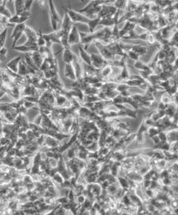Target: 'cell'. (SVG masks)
<instances>
[{"mask_svg":"<svg viewBox=\"0 0 178 215\" xmlns=\"http://www.w3.org/2000/svg\"><path fill=\"white\" fill-rule=\"evenodd\" d=\"M16 14L25 12V0H14Z\"/></svg>","mask_w":178,"mask_h":215,"instance_id":"cell-15","label":"cell"},{"mask_svg":"<svg viewBox=\"0 0 178 215\" xmlns=\"http://www.w3.org/2000/svg\"><path fill=\"white\" fill-rule=\"evenodd\" d=\"M22 59V56H17L16 58H14L11 61L7 64V68L10 71H12L14 74H17L18 72V65L20 61Z\"/></svg>","mask_w":178,"mask_h":215,"instance_id":"cell-10","label":"cell"},{"mask_svg":"<svg viewBox=\"0 0 178 215\" xmlns=\"http://www.w3.org/2000/svg\"><path fill=\"white\" fill-rule=\"evenodd\" d=\"M12 50H16L17 51H21L23 53H30V52H34V51L39 50V47L38 46H27L25 45H17V46H14L12 48Z\"/></svg>","mask_w":178,"mask_h":215,"instance_id":"cell-14","label":"cell"},{"mask_svg":"<svg viewBox=\"0 0 178 215\" xmlns=\"http://www.w3.org/2000/svg\"><path fill=\"white\" fill-rule=\"evenodd\" d=\"M0 15H2L3 17H6L9 19L12 17V13L10 12V11L6 7V5L0 4Z\"/></svg>","mask_w":178,"mask_h":215,"instance_id":"cell-19","label":"cell"},{"mask_svg":"<svg viewBox=\"0 0 178 215\" xmlns=\"http://www.w3.org/2000/svg\"><path fill=\"white\" fill-rule=\"evenodd\" d=\"M177 127H178V123H177Z\"/></svg>","mask_w":178,"mask_h":215,"instance_id":"cell-30","label":"cell"},{"mask_svg":"<svg viewBox=\"0 0 178 215\" xmlns=\"http://www.w3.org/2000/svg\"><path fill=\"white\" fill-rule=\"evenodd\" d=\"M68 42L70 46L74 45L79 44L81 42V37H80V33H79L78 28L75 26H73L70 32L69 33L68 36Z\"/></svg>","mask_w":178,"mask_h":215,"instance_id":"cell-7","label":"cell"},{"mask_svg":"<svg viewBox=\"0 0 178 215\" xmlns=\"http://www.w3.org/2000/svg\"><path fill=\"white\" fill-rule=\"evenodd\" d=\"M79 55L81 58L82 61L84 64H87L88 65H92V60H91V55L87 52L85 49L83 48L82 46L79 47Z\"/></svg>","mask_w":178,"mask_h":215,"instance_id":"cell-13","label":"cell"},{"mask_svg":"<svg viewBox=\"0 0 178 215\" xmlns=\"http://www.w3.org/2000/svg\"><path fill=\"white\" fill-rule=\"evenodd\" d=\"M128 2H129V0H116L114 2L113 5L117 9L125 10L126 7H127Z\"/></svg>","mask_w":178,"mask_h":215,"instance_id":"cell-18","label":"cell"},{"mask_svg":"<svg viewBox=\"0 0 178 215\" xmlns=\"http://www.w3.org/2000/svg\"><path fill=\"white\" fill-rule=\"evenodd\" d=\"M78 56L71 50L70 48H64V53H63V60L65 64H72L74 60Z\"/></svg>","mask_w":178,"mask_h":215,"instance_id":"cell-9","label":"cell"},{"mask_svg":"<svg viewBox=\"0 0 178 215\" xmlns=\"http://www.w3.org/2000/svg\"><path fill=\"white\" fill-rule=\"evenodd\" d=\"M103 4H107V0H90V2H88V4L86 5L83 8L76 10V11L77 12H79V13L83 14V15L85 14V16L88 17L89 12H90L94 7Z\"/></svg>","mask_w":178,"mask_h":215,"instance_id":"cell-4","label":"cell"},{"mask_svg":"<svg viewBox=\"0 0 178 215\" xmlns=\"http://www.w3.org/2000/svg\"><path fill=\"white\" fill-rule=\"evenodd\" d=\"M24 32H25L26 36L27 37V41L26 42L24 45H27V46H38L37 45L38 34L33 30V28H31L29 26H26Z\"/></svg>","mask_w":178,"mask_h":215,"instance_id":"cell-3","label":"cell"},{"mask_svg":"<svg viewBox=\"0 0 178 215\" xmlns=\"http://www.w3.org/2000/svg\"><path fill=\"white\" fill-rule=\"evenodd\" d=\"M66 101H67V98L64 95H62V94H60L58 97H56V102H57L58 106H62Z\"/></svg>","mask_w":178,"mask_h":215,"instance_id":"cell-24","label":"cell"},{"mask_svg":"<svg viewBox=\"0 0 178 215\" xmlns=\"http://www.w3.org/2000/svg\"><path fill=\"white\" fill-rule=\"evenodd\" d=\"M34 0H25V11H30Z\"/></svg>","mask_w":178,"mask_h":215,"instance_id":"cell-25","label":"cell"},{"mask_svg":"<svg viewBox=\"0 0 178 215\" xmlns=\"http://www.w3.org/2000/svg\"><path fill=\"white\" fill-rule=\"evenodd\" d=\"M134 67L138 69L139 71H148V70H151V69L148 67V64H145L144 63H143L140 60L135 61L134 64Z\"/></svg>","mask_w":178,"mask_h":215,"instance_id":"cell-17","label":"cell"},{"mask_svg":"<svg viewBox=\"0 0 178 215\" xmlns=\"http://www.w3.org/2000/svg\"><path fill=\"white\" fill-rule=\"evenodd\" d=\"M156 41H157V40L155 38V36L154 34H153V32H152V31H148V36H147V39H146V43L148 44V46L154 45L155 43H156Z\"/></svg>","mask_w":178,"mask_h":215,"instance_id":"cell-20","label":"cell"},{"mask_svg":"<svg viewBox=\"0 0 178 215\" xmlns=\"http://www.w3.org/2000/svg\"><path fill=\"white\" fill-rule=\"evenodd\" d=\"M65 12H67V14L69 15V17H70L74 23L81 22V23L88 24L90 21V18H88V17H86L85 15H83L82 13H79V12H77L76 10L71 9L70 7L65 6Z\"/></svg>","mask_w":178,"mask_h":215,"instance_id":"cell-2","label":"cell"},{"mask_svg":"<svg viewBox=\"0 0 178 215\" xmlns=\"http://www.w3.org/2000/svg\"><path fill=\"white\" fill-rule=\"evenodd\" d=\"M100 20H101V17H100L99 16H97V17H95V18L90 19V21H89V22L88 23V28H89V32L90 33L94 32L96 27H97V26L99 25Z\"/></svg>","mask_w":178,"mask_h":215,"instance_id":"cell-16","label":"cell"},{"mask_svg":"<svg viewBox=\"0 0 178 215\" xmlns=\"http://www.w3.org/2000/svg\"><path fill=\"white\" fill-rule=\"evenodd\" d=\"M38 34V39H37V45L39 47L46 46V41L44 39V36H43V33H42L41 30L39 31V33Z\"/></svg>","mask_w":178,"mask_h":215,"instance_id":"cell-22","label":"cell"},{"mask_svg":"<svg viewBox=\"0 0 178 215\" xmlns=\"http://www.w3.org/2000/svg\"><path fill=\"white\" fill-rule=\"evenodd\" d=\"M65 78L70 79L72 81H75L77 79L76 74L73 63L72 64H65Z\"/></svg>","mask_w":178,"mask_h":215,"instance_id":"cell-8","label":"cell"},{"mask_svg":"<svg viewBox=\"0 0 178 215\" xmlns=\"http://www.w3.org/2000/svg\"><path fill=\"white\" fill-rule=\"evenodd\" d=\"M0 2H1V3H2V0H0Z\"/></svg>","mask_w":178,"mask_h":215,"instance_id":"cell-29","label":"cell"},{"mask_svg":"<svg viewBox=\"0 0 178 215\" xmlns=\"http://www.w3.org/2000/svg\"><path fill=\"white\" fill-rule=\"evenodd\" d=\"M80 1H81L82 2H84V0H80Z\"/></svg>","mask_w":178,"mask_h":215,"instance_id":"cell-28","label":"cell"},{"mask_svg":"<svg viewBox=\"0 0 178 215\" xmlns=\"http://www.w3.org/2000/svg\"><path fill=\"white\" fill-rule=\"evenodd\" d=\"M126 55H127L128 57H130L131 60H134V61H138V60H139V58H140V56H139L136 52H134V51L131 50L127 51V52H126Z\"/></svg>","mask_w":178,"mask_h":215,"instance_id":"cell-23","label":"cell"},{"mask_svg":"<svg viewBox=\"0 0 178 215\" xmlns=\"http://www.w3.org/2000/svg\"><path fill=\"white\" fill-rule=\"evenodd\" d=\"M175 26H176V28L178 30V20H177V21H176V24H175Z\"/></svg>","mask_w":178,"mask_h":215,"instance_id":"cell-26","label":"cell"},{"mask_svg":"<svg viewBox=\"0 0 178 215\" xmlns=\"http://www.w3.org/2000/svg\"><path fill=\"white\" fill-rule=\"evenodd\" d=\"M49 12H50V19H51V26L53 28L54 31L60 30L58 28L59 25H61L62 20L60 19V14L58 13L54 4L53 0H49Z\"/></svg>","mask_w":178,"mask_h":215,"instance_id":"cell-1","label":"cell"},{"mask_svg":"<svg viewBox=\"0 0 178 215\" xmlns=\"http://www.w3.org/2000/svg\"><path fill=\"white\" fill-rule=\"evenodd\" d=\"M90 55L91 60H92V66L97 69H100L105 67L106 65L110 64L108 60L103 58L101 55H97V54H90Z\"/></svg>","mask_w":178,"mask_h":215,"instance_id":"cell-6","label":"cell"},{"mask_svg":"<svg viewBox=\"0 0 178 215\" xmlns=\"http://www.w3.org/2000/svg\"><path fill=\"white\" fill-rule=\"evenodd\" d=\"M12 1H13V0H9V1H8V2H12Z\"/></svg>","mask_w":178,"mask_h":215,"instance_id":"cell-27","label":"cell"},{"mask_svg":"<svg viewBox=\"0 0 178 215\" xmlns=\"http://www.w3.org/2000/svg\"><path fill=\"white\" fill-rule=\"evenodd\" d=\"M7 27L3 29L2 32L0 33V50L3 47L6 41V37H7Z\"/></svg>","mask_w":178,"mask_h":215,"instance_id":"cell-21","label":"cell"},{"mask_svg":"<svg viewBox=\"0 0 178 215\" xmlns=\"http://www.w3.org/2000/svg\"><path fill=\"white\" fill-rule=\"evenodd\" d=\"M32 17L30 11H25L19 14H15L8 19V22L11 24H21L25 23L28 19H30Z\"/></svg>","mask_w":178,"mask_h":215,"instance_id":"cell-5","label":"cell"},{"mask_svg":"<svg viewBox=\"0 0 178 215\" xmlns=\"http://www.w3.org/2000/svg\"><path fill=\"white\" fill-rule=\"evenodd\" d=\"M30 55L33 60V61H34V63H35L36 66L40 69V67L41 66L42 63H43V61L45 60L44 56L42 55V54L39 50L34 51L32 53H31Z\"/></svg>","mask_w":178,"mask_h":215,"instance_id":"cell-11","label":"cell"},{"mask_svg":"<svg viewBox=\"0 0 178 215\" xmlns=\"http://www.w3.org/2000/svg\"><path fill=\"white\" fill-rule=\"evenodd\" d=\"M130 50L134 52H136L140 57L143 55H145L148 53L149 46L146 45H130Z\"/></svg>","mask_w":178,"mask_h":215,"instance_id":"cell-12","label":"cell"}]
</instances>
